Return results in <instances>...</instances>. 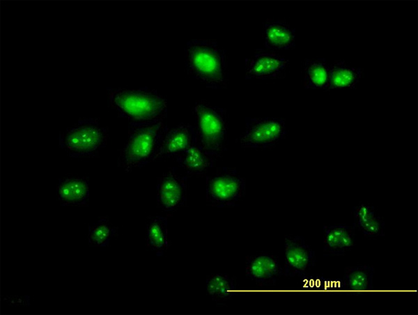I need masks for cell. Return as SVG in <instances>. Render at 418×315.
Segmentation results:
<instances>
[{"mask_svg": "<svg viewBox=\"0 0 418 315\" xmlns=\"http://www.w3.org/2000/svg\"><path fill=\"white\" fill-rule=\"evenodd\" d=\"M184 52L185 68L192 77L209 89L226 88V52L216 40H190Z\"/></svg>", "mask_w": 418, "mask_h": 315, "instance_id": "obj_1", "label": "cell"}, {"mask_svg": "<svg viewBox=\"0 0 418 315\" xmlns=\"http://www.w3.org/2000/svg\"><path fill=\"white\" fill-rule=\"evenodd\" d=\"M108 104L129 123L164 121L167 114L166 98L157 90L107 88Z\"/></svg>", "mask_w": 418, "mask_h": 315, "instance_id": "obj_2", "label": "cell"}, {"mask_svg": "<svg viewBox=\"0 0 418 315\" xmlns=\"http://www.w3.org/2000/svg\"><path fill=\"white\" fill-rule=\"evenodd\" d=\"M167 128L164 121L129 123L127 139L118 159V167L130 172L157 160Z\"/></svg>", "mask_w": 418, "mask_h": 315, "instance_id": "obj_3", "label": "cell"}, {"mask_svg": "<svg viewBox=\"0 0 418 315\" xmlns=\"http://www.w3.org/2000/svg\"><path fill=\"white\" fill-rule=\"evenodd\" d=\"M195 143L217 160L226 150L227 142L226 109L199 101L194 107Z\"/></svg>", "mask_w": 418, "mask_h": 315, "instance_id": "obj_4", "label": "cell"}, {"mask_svg": "<svg viewBox=\"0 0 418 315\" xmlns=\"http://www.w3.org/2000/svg\"><path fill=\"white\" fill-rule=\"evenodd\" d=\"M109 130L97 118H83L61 132L59 146L73 158L98 155L108 141Z\"/></svg>", "mask_w": 418, "mask_h": 315, "instance_id": "obj_5", "label": "cell"}, {"mask_svg": "<svg viewBox=\"0 0 418 315\" xmlns=\"http://www.w3.org/2000/svg\"><path fill=\"white\" fill-rule=\"evenodd\" d=\"M206 203L209 206H235L245 192V180L234 168H218L206 176Z\"/></svg>", "mask_w": 418, "mask_h": 315, "instance_id": "obj_6", "label": "cell"}, {"mask_svg": "<svg viewBox=\"0 0 418 315\" xmlns=\"http://www.w3.org/2000/svg\"><path fill=\"white\" fill-rule=\"evenodd\" d=\"M283 118H246L245 130L240 137L242 148L267 149L276 146L287 135Z\"/></svg>", "mask_w": 418, "mask_h": 315, "instance_id": "obj_7", "label": "cell"}, {"mask_svg": "<svg viewBox=\"0 0 418 315\" xmlns=\"http://www.w3.org/2000/svg\"><path fill=\"white\" fill-rule=\"evenodd\" d=\"M245 63L246 79L268 80L283 77L289 60L272 50L258 48Z\"/></svg>", "mask_w": 418, "mask_h": 315, "instance_id": "obj_8", "label": "cell"}, {"mask_svg": "<svg viewBox=\"0 0 418 315\" xmlns=\"http://www.w3.org/2000/svg\"><path fill=\"white\" fill-rule=\"evenodd\" d=\"M187 177L171 168L157 180V201L165 212H173L183 206L187 201Z\"/></svg>", "mask_w": 418, "mask_h": 315, "instance_id": "obj_9", "label": "cell"}, {"mask_svg": "<svg viewBox=\"0 0 418 315\" xmlns=\"http://www.w3.org/2000/svg\"><path fill=\"white\" fill-rule=\"evenodd\" d=\"M314 250L300 236H285V261L284 275L302 276L315 264Z\"/></svg>", "mask_w": 418, "mask_h": 315, "instance_id": "obj_10", "label": "cell"}, {"mask_svg": "<svg viewBox=\"0 0 418 315\" xmlns=\"http://www.w3.org/2000/svg\"><path fill=\"white\" fill-rule=\"evenodd\" d=\"M245 272L247 277L259 286L274 284L284 274L277 257L265 252L247 256Z\"/></svg>", "mask_w": 418, "mask_h": 315, "instance_id": "obj_11", "label": "cell"}, {"mask_svg": "<svg viewBox=\"0 0 418 315\" xmlns=\"http://www.w3.org/2000/svg\"><path fill=\"white\" fill-rule=\"evenodd\" d=\"M194 126L180 123L166 130L160 148L157 159L176 158L194 143Z\"/></svg>", "mask_w": 418, "mask_h": 315, "instance_id": "obj_12", "label": "cell"}, {"mask_svg": "<svg viewBox=\"0 0 418 315\" xmlns=\"http://www.w3.org/2000/svg\"><path fill=\"white\" fill-rule=\"evenodd\" d=\"M263 45L270 50H286L295 47V29L285 20L267 19L263 23Z\"/></svg>", "mask_w": 418, "mask_h": 315, "instance_id": "obj_13", "label": "cell"}, {"mask_svg": "<svg viewBox=\"0 0 418 315\" xmlns=\"http://www.w3.org/2000/svg\"><path fill=\"white\" fill-rule=\"evenodd\" d=\"M56 195L62 206H88V178L70 177L59 179L56 185Z\"/></svg>", "mask_w": 418, "mask_h": 315, "instance_id": "obj_14", "label": "cell"}, {"mask_svg": "<svg viewBox=\"0 0 418 315\" xmlns=\"http://www.w3.org/2000/svg\"><path fill=\"white\" fill-rule=\"evenodd\" d=\"M323 231V249L327 254L343 255L355 245L353 226L342 224L326 225Z\"/></svg>", "mask_w": 418, "mask_h": 315, "instance_id": "obj_15", "label": "cell"}, {"mask_svg": "<svg viewBox=\"0 0 418 315\" xmlns=\"http://www.w3.org/2000/svg\"><path fill=\"white\" fill-rule=\"evenodd\" d=\"M179 166L187 176H203L213 167L215 158L204 152L194 143L184 153L176 158Z\"/></svg>", "mask_w": 418, "mask_h": 315, "instance_id": "obj_16", "label": "cell"}, {"mask_svg": "<svg viewBox=\"0 0 418 315\" xmlns=\"http://www.w3.org/2000/svg\"><path fill=\"white\" fill-rule=\"evenodd\" d=\"M363 70L348 65L344 61H336L330 67L327 84L324 91L354 89L362 77Z\"/></svg>", "mask_w": 418, "mask_h": 315, "instance_id": "obj_17", "label": "cell"}, {"mask_svg": "<svg viewBox=\"0 0 418 315\" xmlns=\"http://www.w3.org/2000/svg\"><path fill=\"white\" fill-rule=\"evenodd\" d=\"M353 213L355 224L366 236H384V220L376 213L373 206L361 203L353 207Z\"/></svg>", "mask_w": 418, "mask_h": 315, "instance_id": "obj_18", "label": "cell"}, {"mask_svg": "<svg viewBox=\"0 0 418 315\" xmlns=\"http://www.w3.org/2000/svg\"><path fill=\"white\" fill-rule=\"evenodd\" d=\"M146 229L147 246L157 256H162L169 246L167 229V218L161 215L148 218Z\"/></svg>", "mask_w": 418, "mask_h": 315, "instance_id": "obj_19", "label": "cell"}, {"mask_svg": "<svg viewBox=\"0 0 418 315\" xmlns=\"http://www.w3.org/2000/svg\"><path fill=\"white\" fill-rule=\"evenodd\" d=\"M330 66L324 57L306 59L303 67V84L307 89L325 90L329 78Z\"/></svg>", "mask_w": 418, "mask_h": 315, "instance_id": "obj_20", "label": "cell"}, {"mask_svg": "<svg viewBox=\"0 0 418 315\" xmlns=\"http://www.w3.org/2000/svg\"><path fill=\"white\" fill-rule=\"evenodd\" d=\"M233 279L226 274H213L206 279V290L211 299L217 304L231 300L235 294Z\"/></svg>", "mask_w": 418, "mask_h": 315, "instance_id": "obj_21", "label": "cell"}, {"mask_svg": "<svg viewBox=\"0 0 418 315\" xmlns=\"http://www.w3.org/2000/svg\"><path fill=\"white\" fill-rule=\"evenodd\" d=\"M118 233V227L114 226L107 217H100L96 222L88 225V243L93 247H107Z\"/></svg>", "mask_w": 418, "mask_h": 315, "instance_id": "obj_22", "label": "cell"}, {"mask_svg": "<svg viewBox=\"0 0 418 315\" xmlns=\"http://www.w3.org/2000/svg\"><path fill=\"white\" fill-rule=\"evenodd\" d=\"M373 266L362 265L346 268L343 284L351 290L369 289L373 284Z\"/></svg>", "mask_w": 418, "mask_h": 315, "instance_id": "obj_23", "label": "cell"}]
</instances>
